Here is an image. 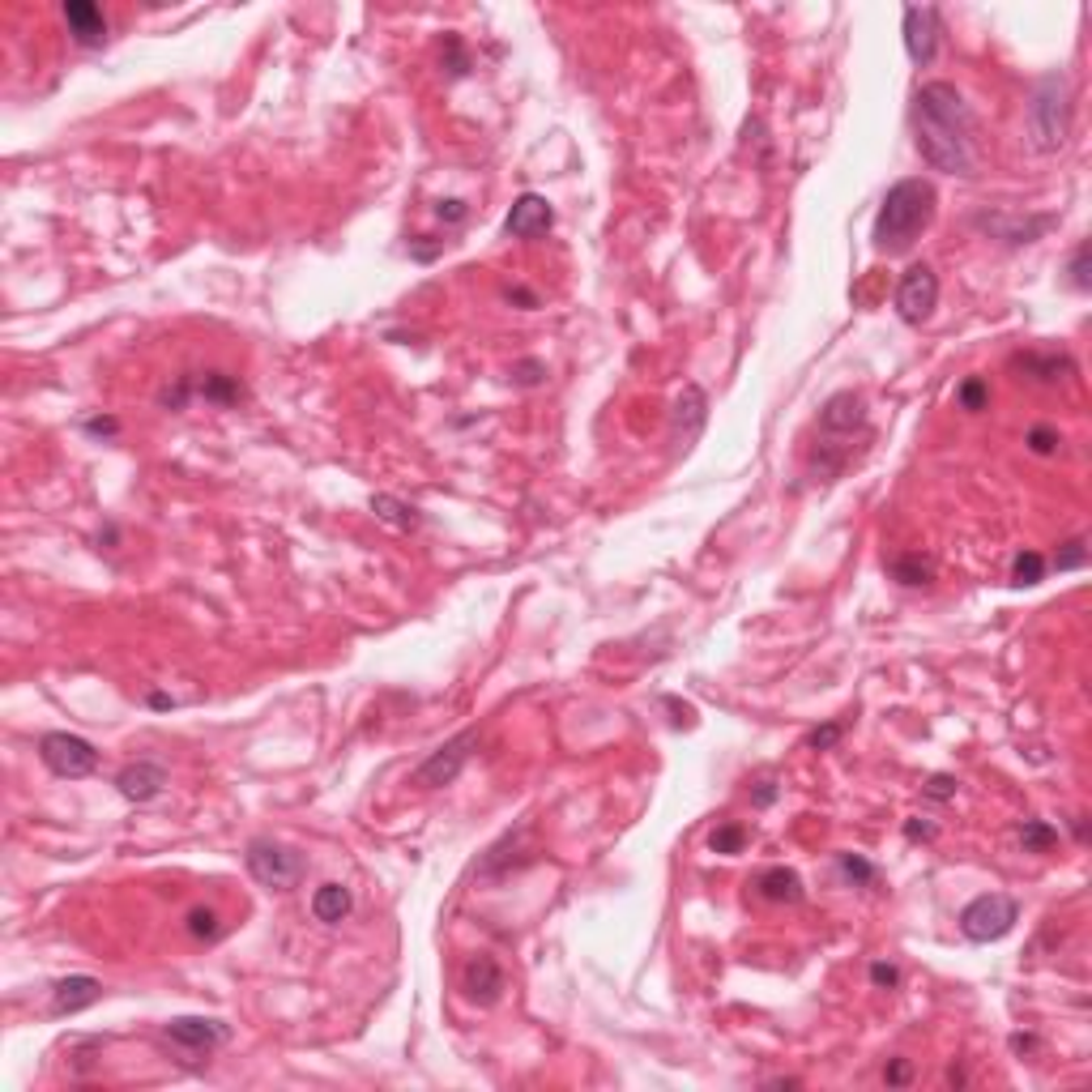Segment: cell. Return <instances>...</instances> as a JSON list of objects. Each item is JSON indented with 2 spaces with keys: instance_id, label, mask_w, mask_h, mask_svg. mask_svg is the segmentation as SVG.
I'll list each match as a JSON object with an SVG mask.
<instances>
[{
  "instance_id": "obj_9",
  "label": "cell",
  "mask_w": 1092,
  "mask_h": 1092,
  "mask_svg": "<svg viewBox=\"0 0 1092 1092\" xmlns=\"http://www.w3.org/2000/svg\"><path fill=\"white\" fill-rule=\"evenodd\" d=\"M163 1037L171 1045H180L188 1054H214L218 1045L231 1041V1024L222 1020H205V1016H175L163 1024Z\"/></svg>"
},
{
  "instance_id": "obj_39",
  "label": "cell",
  "mask_w": 1092,
  "mask_h": 1092,
  "mask_svg": "<svg viewBox=\"0 0 1092 1092\" xmlns=\"http://www.w3.org/2000/svg\"><path fill=\"white\" fill-rule=\"evenodd\" d=\"M871 982H875L879 990H896V986H900V968L888 965V961H875V965H871Z\"/></svg>"
},
{
  "instance_id": "obj_47",
  "label": "cell",
  "mask_w": 1092,
  "mask_h": 1092,
  "mask_svg": "<svg viewBox=\"0 0 1092 1092\" xmlns=\"http://www.w3.org/2000/svg\"><path fill=\"white\" fill-rule=\"evenodd\" d=\"M415 261H436V252H440V243H415Z\"/></svg>"
},
{
  "instance_id": "obj_44",
  "label": "cell",
  "mask_w": 1092,
  "mask_h": 1092,
  "mask_svg": "<svg viewBox=\"0 0 1092 1092\" xmlns=\"http://www.w3.org/2000/svg\"><path fill=\"white\" fill-rule=\"evenodd\" d=\"M905 837H909V841H918V837H922V841H930V837H934V828H930V823L909 819V823H905Z\"/></svg>"
},
{
  "instance_id": "obj_6",
  "label": "cell",
  "mask_w": 1092,
  "mask_h": 1092,
  "mask_svg": "<svg viewBox=\"0 0 1092 1092\" xmlns=\"http://www.w3.org/2000/svg\"><path fill=\"white\" fill-rule=\"evenodd\" d=\"M39 760L48 764L52 777H64V782H82L98 768V751L91 739L69 730H52L39 739Z\"/></svg>"
},
{
  "instance_id": "obj_11",
  "label": "cell",
  "mask_w": 1092,
  "mask_h": 1092,
  "mask_svg": "<svg viewBox=\"0 0 1092 1092\" xmlns=\"http://www.w3.org/2000/svg\"><path fill=\"white\" fill-rule=\"evenodd\" d=\"M905 52L913 64H930L939 52V9L909 5L905 9Z\"/></svg>"
},
{
  "instance_id": "obj_24",
  "label": "cell",
  "mask_w": 1092,
  "mask_h": 1092,
  "mask_svg": "<svg viewBox=\"0 0 1092 1092\" xmlns=\"http://www.w3.org/2000/svg\"><path fill=\"white\" fill-rule=\"evenodd\" d=\"M372 512L381 521H388V526H397V529H419L422 526V512L415 504H406V499H397V495H372Z\"/></svg>"
},
{
  "instance_id": "obj_15",
  "label": "cell",
  "mask_w": 1092,
  "mask_h": 1092,
  "mask_svg": "<svg viewBox=\"0 0 1092 1092\" xmlns=\"http://www.w3.org/2000/svg\"><path fill=\"white\" fill-rule=\"evenodd\" d=\"M862 422H866V401H862V393H854V388L832 393L828 401H823V410H819V431H823V436H854Z\"/></svg>"
},
{
  "instance_id": "obj_10",
  "label": "cell",
  "mask_w": 1092,
  "mask_h": 1092,
  "mask_svg": "<svg viewBox=\"0 0 1092 1092\" xmlns=\"http://www.w3.org/2000/svg\"><path fill=\"white\" fill-rule=\"evenodd\" d=\"M504 968H499V961L495 956H487V952H478V956H470V961H465V968H461V990H465V999L470 1002H478V1007H495L499 1002V995H504Z\"/></svg>"
},
{
  "instance_id": "obj_20",
  "label": "cell",
  "mask_w": 1092,
  "mask_h": 1092,
  "mask_svg": "<svg viewBox=\"0 0 1092 1092\" xmlns=\"http://www.w3.org/2000/svg\"><path fill=\"white\" fill-rule=\"evenodd\" d=\"M755 892L773 900V905H798L807 896V888H802V875L789 871V866H768V871L755 875Z\"/></svg>"
},
{
  "instance_id": "obj_48",
  "label": "cell",
  "mask_w": 1092,
  "mask_h": 1092,
  "mask_svg": "<svg viewBox=\"0 0 1092 1092\" xmlns=\"http://www.w3.org/2000/svg\"><path fill=\"white\" fill-rule=\"evenodd\" d=\"M150 705H154V709H175V700H171V696H163V692H154V696H150Z\"/></svg>"
},
{
  "instance_id": "obj_16",
  "label": "cell",
  "mask_w": 1092,
  "mask_h": 1092,
  "mask_svg": "<svg viewBox=\"0 0 1092 1092\" xmlns=\"http://www.w3.org/2000/svg\"><path fill=\"white\" fill-rule=\"evenodd\" d=\"M551 222H555L551 200L538 197V193H526V197L512 200L504 231H508V236H517V239H533V236H546V231H551Z\"/></svg>"
},
{
  "instance_id": "obj_12",
  "label": "cell",
  "mask_w": 1092,
  "mask_h": 1092,
  "mask_svg": "<svg viewBox=\"0 0 1092 1092\" xmlns=\"http://www.w3.org/2000/svg\"><path fill=\"white\" fill-rule=\"evenodd\" d=\"M1054 214H1037V218H1011V214H977L973 218V227H982L990 239H1002V243H1011V248H1020V243H1033V239H1041L1045 231L1054 227Z\"/></svg>"
},
{
  "instance_id": "obj_28",
  "label": "cell",
  "mask_w": 1092,
  "mask_h": 1092,
  "mask_svg": "<svg viewBox=\"0 0 1092 1092\" xmlns=\"http://www.w3.org/2000/svg\"><path fill=\"white\" fill-rule=\"evenodd\" d=\"M746 837H751V832L743 828V823H717V828H712V837H709V850L712 854H743V845H746Z\"/></svg>"
},
{
  "instance_id": "obj_25",
  "label": "cell",
  "mask_w": 1092,
  "mask_h": 1092,
  "mask_svg": "<svg viewBox=\"0 0 1092 1092\" xmlns=\"http://www.w3.org/2000/svg\"><path fill=\"white\" fill-rule=\"evenodd\" d=\"M956 406H961L965 415H982V410L990 406V381L986 376H965V381L956 384Z\"/></svg>"
},
{
  "instance_id": "obj_35",
  "label": "cell",
  "mask_w": 1092,
  "mask_h": 1092,
  "mask_svg": "<svg viewBox=\"0 0 1092 1092\" xmlns=\"http://www.w3.org/2000/svg\"><path fill=\"white\" fill-rule=\"evenodd\" d=\"M218 930H222V927H218V913H214V909H200V905H197L193 913H188V934H193V939H205V943H209V939H218Z\"/></svg>"
},
{
  "instance_id": "obj_31",
  "label": "cell",
  "mask_w": 1092,
  "mask_h": 1092,
  "mask_svg": "<svg viewBox=\"0 0 1092 1092\" xmlns=\"http://www.w3.org/2000/svg\"><path fill=\"white\" fill-rule=\"evenodd\" d=\"M845 730H850V717L823 721V726H816V730L807 734V746H811V751H832V746H837V743L845 739Z\"/></svg>"
},
{
  "instance_id": "obj_26",
  "label": "cell",
  "mask_w": 1092,
  "mask_h": 1092,
  "mask_svg": "<svg viewBox=\"0 0 1092 1092\" xmlns=\"http://www.w3.org/2000/svg\"><path fill=\"white\" fill-rule=\"evenodd\" d=\"M1045 555L1041 551H1020L1016 560H1011V585L1029 589V585H1041L1045 581Z\"/></svg>"
},
{
  "instance_id": "obj_7",
  "label": "cell",
  "mask_w": 1092,
  "mask_h": 1092,
  "mask_svg": "<svg viewBox=\"0 0 1092 1092\" xmlns=\"http://www.w3.org/2000/svg\"><path fill=\"white\" fill-rule=\"evenodd\" d=\"M474 746H478V730L453 734L449 743H440L436 751H431L427 760L415 768V777H410V782H415L419 789H444V785H453L456 777H461V768L470 764Z\"/></svg>"
},
{
  "instance_id": "obj_13",
  "label": "cell",
  "mask_w": 1092,
  "mask_h": 1092,
  "mask_svg": "<svg viewBox=\"0 0 1092 1092\" xmlns=\"http://www.w3.org/2000/svg\"><path fill=\"white\" fill-rule=\"evenodd\" d=\"M709 422V393L700 384H683V393L674 401V419H671V436L678 449H692V440L705 431Z\"/></svg>"
},
{
  "instance_id": "obj_45",
  "label": "cell",
  "mask_w": 1092,
  "mask_h": 1092,
  "mask_svg": "<svg viewBox=\"0 0 1092 1092\" xmlns=\"http://www.w3.org/2000/svg\"><path fill=\"white\" fill-rule=\"evenodd\" d=\"M1011 1050H1016V1054H1033V1050H1037V1037H1024V1033H1016V1037H1011Z\"/></svg>"
},
{
  "instance_id": "obj_43",
  "label": "cell",
  "mask_w": 1092,
  "mask_h": 1092,
  "mask_svg": "<svg viewBox=\"0 0 1092 1092\" xmlns=\"http://www.w3.org/2000/svg\"><path fill=\"white\" fill-rule=\"evenodd\" d=\"M508 304H521V308H538V295L526 291V286H508Z\"/></svg>"
},
{
  "instance_id": "obj_19",
  "label": "cell",
  "mask_w": 1092,
  "mask_h": 1092,
  "mask_svg": "<svg viewBox=\"0 0 1092 1092\" xmlns=\"http://www.w3.org/2000/svg\"><path fill=\"white\" fill-rule=\"evenodd\" d=\"M1016 372H1024L1029 381L1037 384H1063L1067 376H1075V359L1072 354H1058V350H1029V354H1016L1011 359Z\"/></svg>"
},
{
  "instance_id": "obj_40",
  "label": "cell",
  "mask_w": 1092,
  "mask_h": 1092,
  "mask_svg": "<svg viewBox=\"0 0 1092 1092\" xmlns=\"http://www.w3.org/2000/svg\"><path fill=\"white\" fill-rule=\"evenodd\" d=\"M927 798H934V802H947V798H956V777H947V773H934L930 782H927Z\"/></svg>"
},
{
  "instance_id": "obj_2",
  "label": "cell",
  "mask_w": 1092,
  "mask_h": 1092,
  "mask_svg": "<svg viewBox=\"0 0 1092 1092\" xmlns=\"http://www.w3.org/2000/svg\"><path fill=\"white\" fill-rule=\"evenodd\" d=\"M934 209H939V193H934L930 180H922V175L896 180L888 188L884 205L875 214V227H871L875 252H884V256L909 252L922 239V231L934 222Z\"/></svg>"
},
{
  "instance_id": "obj_33",
  "label": "cell",
  "mask_w": 1092,
  "mask_h": 1092,
  "mask_svg": "<svg viewBox=\"0 0 1092 1092\" xmlns=\"http://www.w3.org/2000/svg\"><path fill=\"white\" fill-rule=\"evenodd\" d=\"M1024 444H1029L1037 456H1054L1058 444H1063V436L1050 427V422H1037V427H1029V436H1024Z\"/></svg>"
},
{
  "instance_id": "obj_36",
  "label": "cell",
  "mask_w": 1092,
  "mask_h": 1092,
  "mask_svg": "<svg viewBox=\"0 0 1092 1092\" xmlns=\"http://www.w3.org/2000/svg\"><path fill=\"white\" fill-rule=\"evenodd\" d=\"M444 69H449L453 77L470 73V55H465V48H461V39H456V35H444Z\"/></svg>"
},
{
  "instance_id": "obj_32",
  "label": "cell",
  "mask_w": 1092,
  "mask_h": 1092,
  "mask_svg": "<svg viewBox=\"0 0 1092 1092\" xmlns=\"http://www.w3.org/2000/svg\"><path fill=\"white\" fill-rule=\"evenodd\" d=\"M1084 564H1088V542L1084 538H1067L1063 546H1058V555H1054L1058 572H1079Z\"/></svg>"
},
{
  "instance_id": "obj_3",
  "label": "cell",
  "mask_w": 1092,
  "mask_h": 1092,
  "mask_svg": "<svg viewBox=\"0 0 1092 1092\" xmlns=\"http://www.w3.org/2000/svg\"><path fill=\"white\" fill-rule=\"evenodd\" d=\"M1072 120H1075V91L1072 77L1063 69H1050L1037 77L1029 94V141L1037 154H1058L1072 141Z\"/></svg>"
},
{
  "instance_id": "obj_14",
  "label": "cell",
  "mask_w": 1092,
  "mask_h": 1092,
  "mask_svg": "<svg viewBox=\"0 0 1092 1092\" xmlns=\"http://www.w3.org/2000/svg\"><path fill=\"white\" fill-rule=\"evenodd\" d=\"M64 26L77 48H107V14L94 5V0H64Z\"/></svg>"
},
{
  "instance_id": "obj_29",
  "label": "cell",
  "mask_w": 1092,
  "mask_h": 1092,
  "mask_svg": "<svg viewBox=\"0 0 1092 1092\" xmlns=\"http://www.w3.org/2000/svg\"><path fill=\"white\" fill-rule=\"evenodd\" d=\"M837 866H841V875L850 879L854 888H871L875 879H879V866H875V862H866V857H857V854H841V857H837Z\"/></svg>"
},
{
  "instance_id": "obj_27",
  "label": "cell",
  "mask_w": 1092,
  "mask_h": 1092,
  "mask_svg": "<svg viewBox=\"0 0 1092 1092\" xmlns=\"http://www.w3.org/2000/svg\"><path fill=\"white\" fill-rule=\"evenodd\" d=\"M1020 845H1024V854H1045V850L1058 845V828L1045 823V819H1024L1020 823Z\"/></svg>"
},
{
  "instance_id": "obj_18",
  "label": "cell",
  "mask_w": 1092,
  "mask_h": 1092,
  "mask_svg": "<svg viewBox=\"0 0 1092 1092\" xmlns=\"http://www.w3.org/2000/svg\"><path fill=\"white\" fill-rule=\"evenodd\" d=\"M103 999V982L98 977H60V982L52 986V1016H77V1011L94 1007V1002Z\"/></svg>"
},
{
  "instance_id": "obj_23",
  "label": "cell",
  "mask_w": 1092,
  "mask_h": 1092,
  "mask_svg": "<svg viewBox=\"0 0 1092 1092\" xmlns=\"http://www.w3.org/2000/svg\"><path fill=\"white\" fill-rule=\"evenodd\" d=\"M888 572H892V581L918 589V585H930L934 581V560L922 551H909V555H896L892 564H888Z\"/></svg>"
},
{
  "instance_id": "obj_22",
  "label": "cell",
  "mask_w": 1092,
  "mask_h": 1092,
  "mask_svg": "<svg viewBox=\"0 0 1092 1092\" xmlns=\"http://www.w3.org/2000/svg\"><path fill=\"white\" fill-rule=\"evenodd\" d=\"M350 909H354V896H350V888H342V884H320L316 896H311V913H316V922H325V927H338L342 918H350Z\"/></svg>"
},
{
  "instance_id": "obj_46",
  "label": "cell",
  "mask_w": 1092,
  "mask_h": 1092,
  "mask_svg": "<svg viewBox=\"0 0 1092 1092\" xmlns=\"http://www.w3.org/2000/svg\"><path fill=\"white\" fill-rule=\"evenodd\" d=\"M773 798H777V785H773V782H760V789H755V807H768Z\"/></svg>"
},
{
  "instance_id": "obj_17",
  "label": "cell",
  "mask_w": 1092,
  "mask_h": 1092,
  "mask_svg": "<svg viewBox=\"0 0 1092 1092\" xmlns=\"http://www.w3.org/2000/svg\"><path fill=\"white\" fill-rule=\"evenodd\" d=\"M116 789H120V798H128V802H154L166 789V768L163 764H154V760H137V764H128V768H120L116 773Z\"/></svg>"
},
{
  "instance_id": "obj_4",
  "label": "cell",
  "mask_w": 1092,
  "mask_h": 1092,
  "mask_svg": "<svg viewBox=\"0 0 1092 1092\" xmlns=\"http://www.w3.org/2000/svg\"><path fill=\"white\" fill-rule=\"evenodd\" d=\"M243 862H248V875L256 879V884H265V888H291L308 871V857L304 854L291 850V845H282V841H270V837L248 841Z\"/></svg>"
},
{
  "instance_id": "obj_1",
  "label": "cell",
  "mask_w": 1092,
  "mask_h": 1092,
  "mask_svg": "<svg viewBox=\"0 0 1092 1092\" xmlns=\"http://www.w3.org/2000/svg\"><path fill=\"white\" fill-rule=\"evenodd\" d=\"M973 111L965 94L952 82H927L913 94V132H918L922 163L943 175H973L977 150H973Z\"/></svg>"
},
{
  "instance_id": "obj_41",
  "label": "cell",
  "mask_w": 1092,
  "mask_h": 1092,
  "mask_svg": "<svg viewBox=\"0 0 1092 1092\" xmlns=\"http://www.w3.org/2000/svg\"><path fill=\"white\" fill-rule=\"evenodd\" d=\"M465 214H470V205H465L461 197L436 200V218H440V222H465Z\"/></svg>"
},
{
  "instance_id": "obj_34",
  "label": "cell",
  "mask_w": 1092,
  "mask_h": 1092,
  "mask_svg": "<svg viewBox=\"0 0 1092 1092\" xmlns=\"http://www.w3.org/2000/svg\"><path fill=\"white\" fill-rule=\"evenodd\" d=\"M1067 273H1072V286L1079 295L1092 291V270H1088V243H1075L1072 261H1067Z\"/></svg>"
},
{
  "instance_id": "obj_42",
  "label": "cell",
  "mask_w": 1092,
  "mask_h": 1092,
  "mask_svg": "<svg viewBox=\"0 0 1092 1092\" xmlns=\"http://www.w3.org/2000/svg\"><path fill=\"white\" fill-rule=\"evenodd\" d=\"M884 1079H888V1084H892V1088H905L909 1079H913V1067H909V1058H892V1063L884 1067Z\"/></svg>"
},
{
  "instance_id": "obj_38",
  "label": "cell",
  "mask_w": 1092,
  "mask_h": 1092,
  "mask_svg": "<svg viewBox=\"0 0 1092 1092\" xmlns=\"http://www.w3.org/2000/svg\"><path fill=\"white\" fill-rule=\"evenodd\" d=\"M82 431H86V436L116 440V436H120V419H111V415H94V419H86V422H82Z\"/></svg>"
},
{
  "instance_id": "obj_8",
  "label": "cell",
  "mask_w": 1092,
  "mask_h": 1092,
  "mask_svg": "<svg viewBox=\"0 0 1092 1092\" xmlns=\"http://www.w3.org/2000/svg\"><path fill=\"white\" fill-rule=\"evenodd\" d=\"M939 308V273L930 270L927 261L922 265H909L900 273V286H896V316L905 325H927Z\"/></svg>"
},
{
  "instance_id": "obj_30",
  "label": "cell",
  "mask_w": 1092,
  "mask_h": 1092,
  "mask_svg": "<svg viewBox=\"0 0 1092 1092\" xmlns=\"http://www.w3.org/2000/svg\"><path fill=\"white\" fill-rule=\"evenodd\" d=\"M193 397H197L193 372H184V376H175V381H171V384H166L163 393H159V406H163V410H184V406H188V401H193Z\"/></svg>"
},
{
  "instance_id": "obj_37",
  "label": "cell",
  "mask_w": 1092,
  "mask_h": 1092,
  "mask_svg": "<svg viewBox=\"0 0 1092 1092\" xmlns=\"http://www.w3.org/2000/svg\"><path fill=\"white\" fill-rule=\"evenodd\" d=\"M546 381V363L542 359H521L517 367H512V384L521 388H538Z\"/></svg>"
},
{
  "instance_id": "obj_21",
  "label": "cell",
  "mask_w": 1092,
  "mask_h": 1092,
  "mask_svg": "<svg viewBox=\"0 0 1092 1092\" xmlns=\"http://www.w3.org/2000/svg\"><path fill=\"white\" fill-rule=\"evenodd\" d=\"M193 384H197V397L209 401V406H239L248 397L243 381L231 372H193Z\"/></svg>"
},
{
  "instance_id": "obj_5",
  "label": "cell",
  "mask_w": 1092,
  "mask_h": 1092,
  "mask_svg": "<svg viewBox=\"0 0 1092 1092\" xmlns=\"http://www.w3.org/2000/svg\"><path fill=\"white\" fill-rule=\"evenodd\" d=\"M1016 922H1020V905L1002 892L973 896L961 909V934L968 943H995V939H1002V934H1011Z\"/></svg>"
}]
</instances>
